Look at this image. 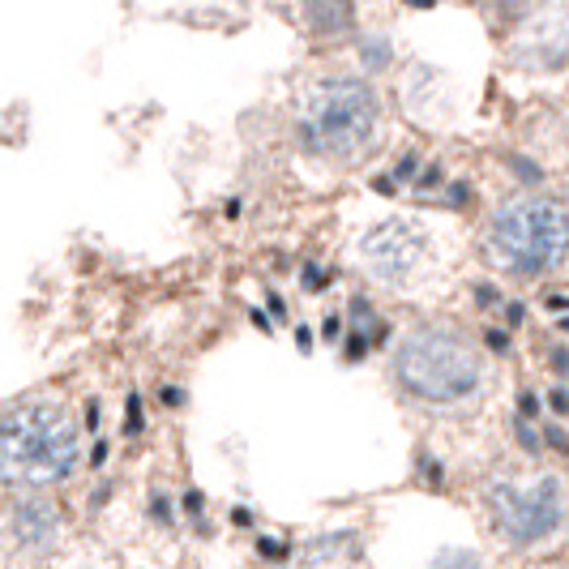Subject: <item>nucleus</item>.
I'll return each instance as SVG.
<instances>
[{
	"label": "nucleus",
	"mask_w": 569,
	"mask_h": 569,
	"mask_svg": "<svg viewBox=\"0 0 569 569\" xmlns=\"http://www.w3.org/2000/svg\"><path fill=\"white\" fill-rule=\"evenodd\" d=\"M78 458H82V437L60 402L30 399L0 411V480L4 485H60L78 471Z\"/></svg>",
	"instance_id": "obj_1"
},
{
	"label": "nucleus",
	"mask_w": 569,
	"mask_h": 569,
	"mask_svg": "<svg viewBox=\"0 0 569 569\" xmlns=\"http://www.w3.org/2000/svg\"><path fill=\"white\" fill-rule=\"evenodd\" d=\"M381 103L360 78H330L300 103V142L321 159H356L377 142Z\"/></svg>",
	"instance_id": "obj_2"
},
{
	"label": "nucleus",
	"mask_w": 569,
	"mask_h": 569,
	"mask_svg": "<svg viewBox=\"0 0 569 569\" xmlns=\"http://www.w3.org/2000/svg\"><path fill=\"white\" fill-rule=\"evenodd\" d=\"M480 351L450 330H420L399 342L395 351V377L399 386L420 402H458L480 386Z\"/></svg>",
	"instance_id": "obj_3"
},
{
	"label": "nucleus",
	"mask_w": 569,
	"mask_h": 569,
	"mask_svg": "<svg viewBox=\"0 0 569 569\" xmlns=\"http://www.w3.org/2000/svg\"><path fill=\"white\" fill-rule=\"evenodd\" d=\"M566 253V210L557 198L510 201L488 228V261L510 274H540L561 266Z\"/></svg>",
	"instance_id": "obj_4"
},
{
	"label": "nucleus",
	"mask_w": 569,
	"mask_h": 569,
	"mask_svg": "<svg viewBox=\"0 0 569 569\" xmlns=\"http://www.w3.org/2000/svg\"><path fill=\"white\" fill-rule=\"evenodd\" d=\"M488 510L497 531L510 543H540L548 536L561 531V518H566V492L557 476H540L531 485H492L488 492Z\"/></svg>",
	"instance_id": "obj_5"
},
{
	"label": "nucleus",
	"mask_w": 569,
	"mask_h": 569,
	"mask_svg": "<svg viewBox=\"0 0 569 569\" xmlns=\"http://www.w3.org/2000/svg\"><path fill=\"white\" fill-rule=\"evenodd\" d=\"M432 236L416 219H386L360 240V266L365 274L386 287H407L428 270Z\"/></svg>",
	"instance_id": "obj_6"
},
{
	"label": "nucleus",
	"mask_w": 569,
	"mask_h": 569,
	"mask_svg": "<svg viewBox=\"0 0 569 569\" xmlns=\"http://www.w3.org/2000/svg\"><path fill=\"white\" fill-rule=\"evenodd\" d=\"M13 536L22 548L30 552H43V548H52L60 540V513L52 501H43V497H27V501H18L13 506Z\"/></svg>",
	"instance_id": "obj_7"
},
{
	"label": "nucleus",
	"mask_w": 569,
	"mask_h": 569,
	"mask_svg": "<svg viewBox=\"0 0 569 569\" xmlns=\"http://www.w3.org/2000/svg\"><path fill=\"white\" fill-rule=\"evenodd\" d=\"M351 22L347 0H313V27L317 30H342Z\"/></svg>",
	"instance_id": "obj_8"
},
{
	"label": "nucleus",
	"mask_w": 569,
	"mask_h": 569,
	"mask_svg": "<svg viewBox=\"0 0 569 569\" xmlns=\"http://www.w3.org/2000/svg\"><path fill=\"white\" fill-rule=\"evenodd\" d=\"M432 569H480V561H476L471 552H441Z\"/></svg>",
	"instance_id": "obj_9"
},
{
	"label": "nucleus",
	"mask_w": 569,
	"mask_h": 569,
	"mask_svg": "<svg viewBox=\"0 0 569 569\" xmlns=\"http://www.w3.org/2000/svg\"><path fill=\"white\" fill-rule=\"evenodd\" d=\"M365 52H369V64H372V69H381V64L390 60V48H386L381 39H369V48H365Z\"/></svg>",
	"instance_id": "obj_10"
}]
</instances>
